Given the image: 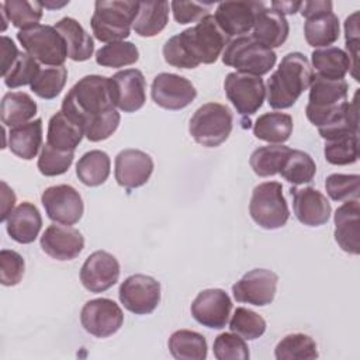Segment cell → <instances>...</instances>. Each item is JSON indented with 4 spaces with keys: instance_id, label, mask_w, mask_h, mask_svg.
Segmentation results:
<instances>
[{
    "instance_id": "obj_43",
    "label": "cell",
    "mask_w": 360,
    "mask_h": 360,
    "mask_svg": "<svg viewBox=\"0 0 360 360\" xmlns=\"http://www.w3.org/2000/svg\"><path fill=\"white\" fill-rule=\"evenodd\" d=\"M229 329L245 340H255L266 332V321L255 311L238 307L229 321Z\"/></svg>"
},
{
    "instance_id": "obj_50",
    "label": "cell",
    "mask_w": 360,
    "mask_h": 360,
    "mask_svg": "<svg viewBox=\"0 0 360 360\" xmlns=\"http://www.w3.org/2000/svg\"><path fill=\"white\" fill-rule=\"evenodd\" d=\"M345 34H346V49L352 59V76L359 80L356 73L359 68V13L354 11L345 21Z\"/></svg>"
},
{
    "instance_id": "obj_17",
    "label": "cell",
    "mask_w": 360,
    "mask_h": 360,
    "mask_svg": "<svg viewBox=\"0 0 360 360\" xmlns=\"http://www.w3.org/2000/svg\"><path fill=\"white\" fill-rule=\"evenodd\" d=\"M231 309L232 301L221 288H208L198 292L190 308L193 318L210 329L225 328Z\"/></svg>"
},
{
    "instance_id": "obj_1",
    "label": "cell",
    "mask_w": 360,
    "mask_h": 360,
    "mask_svg": "<svg viewBox=\"0 0 360 360\" xmlns=\"http://www.w3.org/2000/svg\"><path fill=\"white\" fill-rule=\"evenodd\" d=\"M62 111L79 124L91 142L110 138L120 125V112L111 101L108 77L87 75L63 97Z\"/></svg>"
},
{
    "instance_id": "obj_4",
    "label": "cell",
    "mask_w": 360,
    "mask_h": 360,
    "mask_svg": "<svg viewBox=\"0 0 360 360\" xmlns=\"http://www.w3.org/2000/svg\"><path fill=\"white\" fill-rule=\"evenodd\" d=\"M349 84L345 79L330 80L314 75L309 84V97L305 107L307 118L318 128L340 121L350 108L347 101Z\"/></svg>"
},
{
    "instance_id": "obj_45",
    "label": "cell",
    "mask_w": 360,
    "mask_h": 360,
    "mask_svg": "<svg viewBox=\"0 0 360 360\" xmlns=\"http://www.w3.org/2000/svg\"><path fill=\"white\" fill-rule=\"evenodd\" d=\"M41 70L38 60H35L27 52H20L17 60L11 65L7 73L3 76L4 84L8 89H15L20 86H27L35 80Z\"/></svg>"
},
{
    "instance_id": "obj_32",
    "label": "cell",
    "mask_w": 360,
    "mask_h": 360,
    "mask_svg": "<svg viewBox=\"0 0 360 360\" xmlns=\"http://www.w3.org/2000/svg\"><path fill=\"white\" fill-rule=\"evenodd\" d=\"M312 66L318 72L316 75L330 79L339 80L346 76V73L352 69V59L343 49L338 46H328L315 49L311 53Z\"/></svg>"
},
{
    "instance_id": "obj_37",
    "label": "cell",
    "mask_w": 360,
    "mask_h": 360,
    "mask_svg": "<svg viewBox=\"0 0 360 360\" xmlns=\"http://www.w3.org/2000/svg\"><path fill=\"white\" fill-rule=\"evenodd\" d=\"M277 360H312L318 357L315 340L305 333L285 335L276 346Z\"/></svg>"
},
{
    "instance_id": "obj_29",
    "label": "cell",
    "mask_w": 360,
    "mask_h": 360,
    "mask_svg": "<svg viewBox=\"0 0 360 360\" xmlns=\"http://www.w3.org/2000/svg\"><path fill=\"white\" fill-rule=\"evenodd\" d=\"M339 18L333 11H325L321 14L305 18L304 35L308 45L314 48H328L339 38Z\"/></svg>"
},
{
    "instance_id": "obj_51",
    "label": "cell",
    "mask_w": 360,
    "mask_h": 360,
    "mask_svg": "<svg viewBox=\"0 0 360 360\" xmlns=\"http://www.w3.org/2000/svg\"><path fill=\"white\" fill-rule=\"evenodd\" d=\"M18 55H20V51L14 45V42L8 37L3 35L1 37V76L7 73L11 65L17 60Z\"/></svg>"
},
{
    "instance_id": "obj_25",
    "label": "cell",
    "mask_w": 360,
    "mask_h": 360,
    "mask_svg": "<svg viewBox=\"0 0 360 360\" xmlns=\"http://www.w3.org/2000/svg\"><path fill=\"white\" fill-rule=\"evenodd\" d=\"M42 226V218L38 208L24 201L17 205L6 219V229L10 238L18 243H32Z\"/></svg>"
},
{
    "instance_id": "obj_42",
    "label": "cell",
    "mask_w": 360,
    "mask_h": 360,
    "mask_svg": "<svg viewBox=\"0 0 360 360\" xmlns=\"http://www.w3.org/2000/svg\"><path fill=\"white\" fill-rule=\"evenodd\" d=\"M68 79V69L65 66L41 68L38 76L31 83V90L41 98L52 100L65 87Z\"/></svg>"
},
{
    "instance_id": "obj_30",
    "label": "cell",
    "mask_w": 360,
    "mask_h": 360,
    "mask_svg": "<svg viewBox=\"0 0 360 360\" xmlns=\"http://www.w3.org/2000/svg\"><path fill=\"white\" fill-rule=\"evenodd\" d=\"M292 127V117L290 114L278 111L264 112L255 121L253 135L260 141L278 145L290 139Z\"/></svg>"
},
{
    "instance_id": "obj_48",
    "label": "cell",
    "mask_w": 360,
    "mask_h": 360,
    "mask_svg": "<svg viewBox=\"0 0 360 360\" xmlns=\"http://www.w3.org/2000/svg\"><path fill=\"white\" fill-rule=\"evenodd\" d=\"M25 263L20 253L10 249L0 252V281L6 287L17 285L24 276Z\"/></svg>"
},
{
    "instance_id": "obj_18",
    "label": "cell",
    "mask_w": 360,
    "mask_h": 360,
    "mask_svg": "<svg viewBox=\"0 0 360 360\" xmlns=\"http://www.w3.org/2000/svg\"><path fill=\"white\" fill-rule=\"evenodd\" d=\"M120 277V263L105 250L93 252L80 269V281L90 292H103L111 288Z\"/></svg>"
},
{
    "instance_id": "obj_21",
    "label": "cell",
    "mask_w": 360,
    "mask_h": 360,
    "mask_svg": "<svg viewBox=\"0 0 360 360\" xmlns=\"http://www.w3.org/2000/svg\"><path fill=\"white\" fill-rule=\"evenodd\" d=\"M42 250L55 260H72L84 248L83 235L70 225H49L41 236Z\"/></svg>"
},
{
    "instance_id": "obj_54",
    "label": "cell",
    "mask_w": 360,
    "mask_h": 360,
    "mask_svg": "<svg viewBox=\"0 0 360 360\" xmlns=\"http://www.w3.org/2000/svg\"><path fill=\"white\" fill-rule=\"evenodd\" d=\"M270 7L280 14H295L301 10L302 1H271Z\"/></svg>"
},
{
    "instance_id": "obj_36",
    "label": "cell",
    "mask_w": 360,
    "mask_h": 360,
    "mask_svg": "<svg viewBox=\"0 0 360 360\" xmlns=\"http://www.w3.org/2000/svg\"><path fill=\"white\" fill-rule=\"evenodd\" d=\"M291 148L285 145H267L255 149L250 155L249 163L253 172L260 177H269L280 173V169L290 153Z\"/></svg>"
},
{
    "instance_id": "obj_35",
    "label": "cell",
    "mask_w": 360,
    "mask_h": 360,
    "mask_svg": "<svg viewBox=\"0 0 360 360\" xmlns=\"http://www.w3.org/2000/svg\"><path fill=\"white\" fill-rule=\"evenodd\" d=\"M172 356L177 360H204L207 359V340L194 330L180 329L172 333L167 342Z\"/></svg>"
},
{
    "instance_id": "obj_14",
    "label": "cell",
    "mask_w": 360,
    "mask_h": 360,
    "mask_svg": "<svg viewBox=\"0 0 360 360\" xmlns=\"http://www.w3.org/2000/svg\"><path fill=\"white\" fill-rule=\"evenodd\" d=\"M112 104L124 112H135L146 101V82L138 69H124L108 77Z\"/></svg>"
},
{
    "instance_id": "obj_10",
    "label": "cell",
    "mask_w": 360,
    "mask_h": 360,
    "mask_svg": "<svg viewBox=\"0 0 360 360\" xmlns=\"http://www.w3.org/2000/svg\"><path fill=\"white\" fill-rule=\"evenodd\" d=\"M228 100L240 115H253L266 98V87L260 76L232 72L224 82Z\"/></svg>"
},
{
    "instance_id": "obj_38",
    "label": "cell",
    "mask_w": 360,
    "mask_h": 360,
    "mask_svg": "<svg viewBox=\"0 0 360 360\" xmlns=\"http://www.w3.org/2000/svg\"><path fill=\"white\" fill-rule=\"evenodd\" d=\"M315 173L316 165L314 159L300 149H291L280 169L283 179L294 186L312 181Z\"/></svg>"
},
{
    "instance_id": "obj_33",
    "label": "cell",
    "mask_w": 360,
    "mask_h": 360,
    "mask_svg": "<svg viewBox=\"0 0 360 360\" xmlns=\"http://www.w3.org/2000/svg\"><path fill=\"white\" fill-rule=\"evenodd\" d=\"M37 114V103L24 91H10L3 96L0 104L1 122L7 127H17L30 122Z\"/></svg>"
},
{
    "instance_id": "obj_16",
    "label": "cell",
    "mask_w": 360,
    "mask_h": 360,
    "mask_svg": "<svg viewBox=\"0 0 360 360\" xmlns=\"http://www.w3.org/2000/svg\"><path fill=\"white\" fill-rule=\"evenodd\" d=\"M277 281L278 277L274 271L267 269H253L232 285V294L238 302L264 307L274 300Z\"/></svg>"
},
{
    "instance_id": "obj_22",
    "label": "cell",
    "mask_w": 360,
    "mask_h": 360,
    "mask_svg": "<svg viewBox=\"0 0 360 360\" xmlns=\"http://www.w3.org/2000/svg\"><path fill=\"white\" fill-rule=\"evenodd\" d=\"M153 172L152 158L139 149H124L115 156V180L125 188H138Z\"/></svg>"
},
{
    "instance_id": "obj_53",
    "label": "cell",
    "mask_w": 360,
    "mask_h": 360,
    "mask_svg": "<svg viewBox=\"0 0 360 360\" xmlns=\"http://www.w3.org/2000/svg\"><path fill=\"white\" fill-rule=\"evenodd\" d=\"M301 14L304 18H308L311 15H315V14H321V13H325V11H332V1H305L302 3V7H301Z\"/></svg>"
},
{
    "instance_id": "obj_6",
    "label": "cell",
    "mask_w": 360,
    "mask_h": 360,
    "mask_svg": "<svg viewBox=\"0 0 360 360\" xmlns=\"http://www.w3.org/2000/svg\"><path fill=\"white\" fill-rule=\"evenodd\" d=\"M277 55L273 49L263 46L252 35L236 37L229 41L222 52V62L235 68L239 73L263 76L276 65Z\"/></svg>"
},
{
    "instance_id": "obj_31",
    "label": "cell",
    "mask_w": 360,
    "mask_h": 360,
    "mask_svg": "<svg viewBox=\"0 0 360 360\" xmlns=\"http://www.w3.org/2000/svg\"><path fill=\"white\" fill-rule=\"evenodd\" d=\"M169 21L167 1H139L138 14L132 28L139 37L150 38L158 35Z\"/></svg>"
},
{
    "instance_id": "obj_19",
    "label": "cell",
    "mask_w": 360,
    "mask_h": 360,
    "mask_svg": "<svg viewBox=\"0 0 360 360\" xmlns=\"http://www.w3.org/2000/svg\"><path fill=\"white\" fill-rule=\"evenodd\" d=\"M263 1H222L217 6L215 21L228 37H242L248 34L256 20Z\"/></svg>"
},
{
    "instance_id": "obj_7",
    "label": "cell",
    "mask_w": 360,
    "mask_h": 360,
    "mask_svg": "<svg viewBox=\"0 0 360 360\" xmlns=\"http://www.w3.org/2000/svg\"><path fill=\"white\" fill-rule=\"evenodd\" d=\"M233 117L231 110L219 103H207L190 118L188 132L193 139L207 148H217L231 135Z\"/></svg>"
},
{
    "instance_id": "obj_11",
    "label": "cell",
    "mask_w": 360,
    "mask_h": 360,
    "mask_svg": "<svg viewBox=\"0 0 360 360\" xmlns=\"http://www.w3.org/2000/svg\"><path fill=\"white\" fill-rule=\"evenodd\" d=\"M118 297L129 312L146 315L153 312L160 302V283L146 274H132L121 283Z\"/></svg>"
},
{
    "instance_id": "obj_9",
    "label": "cell",
    "mask_w": 360,
    "mask_h": 360,
    "mask_svg": "<svg viewBox=\"0 0 360 360\" xmlns=\"http://www.w3.org/2000/svg\"><path fill=\"white\" fill-rule=\"evenodd\" d=\"M17 39L39 63L48 66H63L68 58V48L59 31L46 24H38L32 28L17 32Z\"/></svg>"
},
{
    "instance_id": "obj_47",
    "label": "cell",
    "mask_w": 360,
    "mask_h": 360,
    "mask_svg": "<svg viewBox=\"0 0 360 360\" xmlns=\"http://www.w3.org/2000/svg\"><path fill=\"white\" fill-rule=\"evenodd\" d=\"M212 350L217 360H248L250 356L245 339L233 332L219 333L214 340Z\"/></svg>"
},
{
    "instance_id": "obj_13",
    "label": "cell",
    "mask_w": 360,
    "mask_h": 360,
    "mask_svg": "<svg viewBox=\"0 0 360 360\" xmlns=\"http://www.w3.org/2000/svg\"><path fill=\"white\" fill-rule=\"evenodd\" d=\"M41 202L48 218L56 224L73 225L83 217L84 205L79 191L69 184H58L45 188Z\"/></svg>"
},
{
    "instance_id": "obj_26",
    "label": "cell",
    "mask_w": 360,
    "mask_h": 360,
    "mask_svg": "<svg viewBox=\"0 0 360 360\" xmlns=\"http://www.w3.org/2000/svg\"><path fill=\"white\" fill-rule=\"evenodd\" d=\"M55 28L65 39L68 48V58L75 62H84L90 59L94 52L93 38L75 18L63 17L55 24Z\"/></svg>"
},
{
    "instance_id": "obj_44",
    "label": "cell",
    "mask_w": 360,
    "mask_h": 360,
    "mask_svg": "<svg viewBox=\"0 0 360 360\" xmlns=\"http://www.w3.org/2000/svg\"><path fill=\"white\" fill-rule=\"evenodd\" d=\"M73 158L75 150H60L51 146L49 143H45L41 149L37 166L41 174L53 177L66 173L73 163Z\"/></svg>"
},
{
    "instance_id": "obj_39",
    "label": "cell",
    "mask_w": 360,
    "mask_h": 360,
    "mask_svg": "<svg viewBox=\"0 0 360 360\" xmlns=\"http://www.w3.org/2000/svg\"><path fill=\"white\" fill-rule=\"evenodd\" d=\"M323 155L330 165L346 166L356 163L359 159V134H346L326 139Z\"/></svg>"
},
{
    "instance_id": "obj_2",
    "label": "cell",
    "mask_w": 360,
    "mask_h": 360,
    "mask_svg": "<svg viewBox=\"0 0 360 360\" xmlns=\"http://www.w3.org/2000/svg\"><path fill=\"white\" fill-rule=\"evenodd\" d=\"M229 44V37L219 28L214 15L208 14L194 27H190L163 45L166 63L179 69H194L200 63L211 65Z\"/></svg>"
},
{
    "instance_id": "obj_8",
    "label": "cell",
    "mask_w": 360,
    "mask_h": 360,
    "mask_svg": "<svg viewBox=\"0 0 360 360\" xmlns=\"http://www.w3.org/2000/svg\"><path fill=\"white\" fill-rule=\"evenodd\" d=\"M252 219L263 229H278L290 218V210L283 195V186L278 181H264L252 191L249 202Z\"/></svg>"
},
{
    "instance_id": "obj_27",
    "label": "cell",
    "mask_w": 360,
    "mask_h": 360,
    "mask_svg": "<svg viewBox=\"0 0 360 360\" xmlns=\"http://www.w3.org/2000/svg\"><path fill=\"white\" fill-rule=\"evenodd\" d=\"M41 146H42V120L41 118L13 127L8 132L10 150L15 156L24 160L34 159Z\"/></svg>"
},
{
    "instance_id": "obj_5",
    "label": "cell",
    "mask_w": 360,
    "mask_h": 360,
    "mask_svg": "<svg viewBox=\"0 0 360 360\" xmlns=\"http://www.w3.org/2000/svg\"><path fill=\"white\" fill-rule=\"evenodd\" d=\"M139 1L134 0H98L90 25L94 37L101 42L124 41L131 34V27L138 14Z\"/></svg>"
},
{
    "instance_id": "obj_3",
    "label": "cell",
    "mask_w": 360,
    "mask_h": 360,
    "mask_svg": "<svg viewBox=\"0 0 360 360\" xmlns=\"http://www.w3.org/2000/svg\"><path fill=\"white\" fill-rule=\"evenodd\" d=\"M309 60L301 52L287 53L267 80V103L274 110L290 108L309 87L312 80Z\"/></svg>"
},
{
    "instance_id": "obj_24",
    "label": "cell",
    "mask_w": 360,
    "mask_h": 360,
    "mask_svg": "<svg viewBox=\"0 0 360 360\" xmlns=\"http://www.w3.org/2000/svg\"><path fill=\"white\" fill-rule=\"evenodd\" d=\"M290 32V25L285 17L264 3L256 14L252 37L263 46L273 49L281 46Z\"/></svg>"
},
{
    "instance_id": "obj_41",
    "label": "cell",
    "mask_w": 360,
    "mask_h": 360,
    "mask_svg": "<svg viewBox=\"0 0 360 360\" xmlns=\"http://www.w3.org/2000/svg\"><path fill=\"white\" fill-rule=\"evenodd\" d=\"M139 59L136 45L128 41L110 42L96 52V62L104 68H124Z\"/></svg>"
},
{
    "instance_id": "obj_20",
    "label": "cell",
    "mask_w": 360,
    "mask_h": 360,
    "mask_svg": "<svg viewBox=\"0 0 360 360\" xmlns=\"http://www.w3.org/2000/svg\"><path fill=\"white\" fill-rule=\"evenodd\" d=\"M292 210L297 219L307 226H321L328 222L332 207L328 198L315 187H291Z\"/></svg>"
},
{
    "instance_id": "obj_23",
    "label": "cell",
    "mask_w": 360,
    "mask_h": 360,
    "mask_svg": "<svg viewBox=\"0 0 360 360\" xmlns=\"http://www.w3.org/2000/svg\"><path fill=\"white\" fill-rule=\"evenodd\" d=\"M360 204L359 198L347 200L335 212V240L350 255L360 253Z\"/></svg>"
},
{
    "instance_id": "obj_28",
    "label": "cell",
    "mask_w": 360,
    "mask_h": 360,
    "mask_svg": "<svg viewBox=\"0 0 360 360\" xmlns=\"http://www.w3.org/2000/svg\"><path fill=\"white\" fill-rule=\"evenodd\" d=\"M84 132L79 124L62 110L53 114L48 122L46 143L60 150H75L82 142Z\"/></svg>"
},
{
    "instance_id": "obj_15",
    "label": "cell",
    "mask_w": 360,
    "mask_h": 360,
    "mask_svg": "<svg viewBox=\"0 0 360 360\" xmlns=\"http://www.w3.org/2000/svg\"><path fill=\"white\" fill-rule=\"evenodd\" d=\"M153 101L165 110H181L193 103L197 90L193 83L176 73H159L155 76L150 86Z\"/></svg>"
},
{
    "instance_id": "obj_52",
    "label": "cell",
    "mask_w": 360,
    "mask_h": 360,
    "mask_svg": "<svg viewBox=\"0 0 360 360\" xmlns=\"http://www.w3.org/2000/svg\"><path fill=\"white\" fill-rule=\"evenodd\" d=\"M14 202H15L14 191L7 186L6 181H1V217H0V219L3 222H6L7 217L13 211Z\"/></svg>"
},
{
    "instance_id": "obj_34",
    "label": "cell",
    "mask_w": 360,
    "mask_h": 360,
    "mask_svg": "<svg viewBox=\"0 0 360 360\" xmlns=\"http://www.w3.org/2000/svg\"><path fill=\"white\" fill-rule=\"evenodd\" d=\"M111 160L104 150L86 152L76 163V176L89 187H97L103 184L110 176Z\"/></svg>"
},
{
    "instance_id": "obj_12",
    "label": "cell",
    "mask_w": 360,
    "mask_h": 360,
    "mask_svg": "<svg viewBox=\"0 0 360 360\" xmlns=\"http://www.w3.org/2000/svg\"><path fill=\"white\" fill-rule=\"evenodd\" d=\"M80 322L87 333L96 338H108L122 326L124 314L115 301L110 298H94L83 305Z\"/></svg>"
},
{
    "instance_id": "obj_46",
    "label": "cell",
    "mask_w": 360,
    "mask_h": 360,
    "mask_svg": "<svg viewBox=\"0 0 360 360\" xmlns=\"http://www.w3.org/2000/svg\"><path fill=\"white\" fill-rule=\"evenodd\" d=\"M325 188L333 201L356 200L360 194V177L359 174L333 173L326 177Z\"/></svg>"
},
{
    "instance_id": "obj_40",
    "label": "cell",
    "mask_w": 360,
    "mask_h": 360,
    "mask_svg": "<svg viewBox=\"0 0 360 360\" xmlns=\"http://www.w3.org/2000/svg\"><path fill=\"white\" fill-rule=\"evenodd\" d=\"M1 7L7 15V20L15 27L22 30L38 25L42 18V4L39 1L27 0H7L1 3Z\"/></svg>"
},
{
    "instance_id": "obj_49",
    "label": "cell",
    "mask_w": 360,
    "mask_h": 360,
    "mask_svg": "<svg viewBox=\"0 0 360 360\" xmlns=\"http://www.w3.org/2000/svg\"><path fill=\"white\" fill-rule=\"evenodd\" d=\"M212 3H197V1H172L170 7L173 17L179 24L198 22L210 14Z\"/></svg>"
}]
</instances>
